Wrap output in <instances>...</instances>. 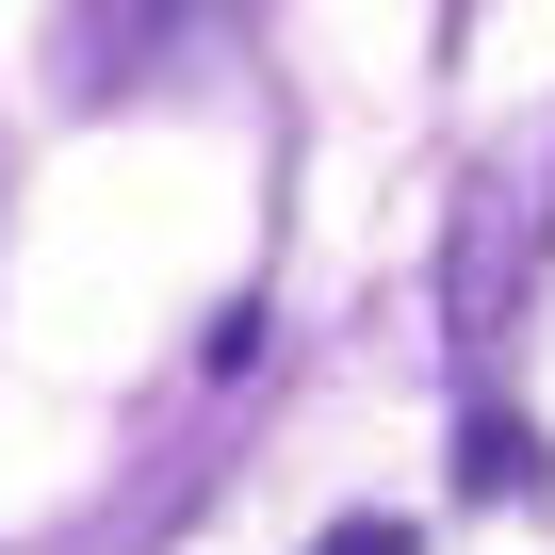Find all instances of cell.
Listing matches in <instances>:
<instances>
[{"label":"cell","mask_w":555,"mask_h":555,"mask_svg":"<svg viewBox=\"0 0 555 555\" xmlns=\"http://www.w3.org/2000/svg\"><path fill=\"white\" fill-rule=\"evenodd\" d=\"M457 490H490V506H506V490H555V441H539L522 409H474V441H457Z\"/></svg>","instance_id":"obj_1"},{"label":"cell","mask_w":555,"mask_h":555,"mask_svg":"<svg viewBox=\"0 0 555 555\" xmlns=\"http://www.w3.org/2000/svg\"><path fill=\"white\" fill-rule=\"evenodd\" d=\"M311 555H409V522H327Z\"/></svg>","instance_id":"obj_2"}]
</instances>
